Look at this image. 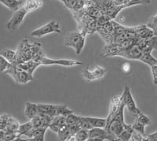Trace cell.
I'll return each mask as SVG.
<instances>
[{
	"instance_id": "obj_12",
	"label": "cell",
	"mask_w": 157,
	"mask_h": 141,
	"mask_svg": "<svg viewBox=\"0 0 157 141\" xmlns=\"http://www.w3.org/2000/svg\"><path fill=\"white\" fill-rule=\"evenodd\" d=\"M114 141L115 139L112 135L108 132L105 128H93L89 130V139L88 141Z\"/></svg>"
},
{
	"instance_id": "obj_34",
	"label": "cell",
	"mask_w": 157,
	"mask_h": 141,
	"mask_svg": "<svg viewBox=\"0 0 157 141\" xmlns=\"http://www.w3.org/2000/svg\"><path fill=\"white\" fill-rule=\"evenodd\" d=\"M58 1L62 2L64 5L65 6V7L68 8L70 11L74 9L77 2H78V0H58Z\"/></svg>"
},
{
	"instance_id": "obj_26",
	"label": "cell",
	"mask_w": 157,
	"mask_h": 141,
	"mask_svg": "<svg viewBox=\"0 0 157 141\" xmlns=\"http://www.w3.org/2000/svg\"><path fill=\"white\" fill-rule=\"evenodd\" d=\"M20 124L18 123V122L16 119H14L13 118H12L11 116H10L9 119H8L7 122L6 124V126L2 130L5 131H12V132H18L19 130Z\"/></svg>"
},
{
	"instance_id": "obj_16",
	"label": "cell",
	"mask_w": 157,
	"mask_h": 141,
	"mask_svg": "<svg viewBox=\"0 0 157 141\" xmlns=\"http://www.w3.org/2000/svg\"><path fill=\"white\" fill-rule=\"evenodd\" d=\"M18 66H19L23 70L29 72V73H30L31 74L33 75V73L36 71V69H37L39 66H41V65L39 64V63H38L37 62L34 61L33 59H31L29 61L20 63V64H18Z\"/></svg>"
},
{
	"instance_id": "obj_30",
	"label": "cell",
	"mask_w": 157,
	"mask_h": 141,
	"mask_svg": "<svg viewBox=\"0 0 157 141\" xmlns=\"http://www.w3.org/2000/svg\"><path fill=\"white\" fill-rule=\"evenodd\" d=\"M33 128H34V126H33V125H32V122H31V120H30V122H27V123L20 125L19 130H18V134H19V137L18 138L21 137L22 135H24V134L26 133V132H29V131L32 130Z\"/></svg>"
},
{
	"instance_id": "obj_29",
	"label": "cell",
	"mask_w": 157,
	"mask_h": 141,
	"mask_svg": "<svg viewBox=\"0 0 157 141\" xmlns=\"http://www.w3.org/2000/svg\"><path fill=\"white\" fill-rule=\"evenodd\" d=\"M89 139V130L79 129L75 134V141H86Z\"/></svg>"
},
{
	"instance_id": "obj_25",
	"label": "cell",
	"mask_w": 157,
	"mask_h": 141,
	"mask_svg": "<svg viewBox=\"0 0 157 141\" xmlns=\"http://www.w3.org/2000/svg\"><path fill=\"white\" fill-rule=\"evenodd\" d=\"M55 107V104L38 103L39 113H47V114H50L54 116H56Z\"/></svg>"
},
{
	"instance_id": "obj_7",
	"label": "cell",
	"mask_w": 157,
	"mask_h": 141,
	"mask_svg": "<svg viewBox=\"0 0 157 141\" xmlns=\"http://www.w3.org/2000/svg\"><path fill=\"white\" fill-rule=\"evenodd\" d=\"M31 47H32V43H29L27 38L22 39L17 49V64L25 62L32 59Z\"/></svg>"
},
{
	"instance_id": "obj_13",
	"label": "cell",
	"mask_w": 157,
	"mask_h": 141,
	"mask_svg": "<svg viewBox=\"0 0 157 141\" xmlns=\"http://www.w3.org/2000/svg\"><path fill=\"white\" fill-rule=\"evenodd\" d=\"M47 128H33L31 131L26 132L22 135L17 140H20V139L23 136L27 138L26 140L32 141H44L45 140V134L47 131Z\"/></svg>"
},
{
	"instance_id": "obj_40",
	"label": "cell",
	"mask_w": 157,
	"mask_h": 141,
	"mask_svg": "<svg viewBox=\"0 0 157 141\" xmlns=\"http://www.w3.org/2000/svg\"><path fill=\"white\" fill-rule=\"evenodd\" d=\"M146 140L148 141H157V131L152 134L147 135Z\"/></svg>"
},
{
	"instance_id": "obj_31",
	"label": "cell",
	"mask_w": 157,
	"mask_h": 141,
	"mask_svg": "<svg viewBox=\"0 0 157 141\" xmlns=\"http://www.w3.org/2000/svg\"><path fill=\"white\" fill-rule=\"evenodd\" d=\"M137 117V118L136 119V122H137L138 123L141 124V125L147 126V125H149L151 124V119H150V118L148 116H147L146 115H145L144 113L141 112Z\"/></svg>"
},
{
	"instance_id": "obj_39",
	"label": "cell",
	"mask_w": 157,
	"mask_h": 141,
	"mask_svg": "<svg viewBox=\"0 0 157 141\" xmlns=\"http://www.w3.org/2000/svg\"><path fill=\"white\" fill-rule=\"evenodd\" d=\"M131 0H113V4L116 6H123L127 8V5L130 3Z\"/></svg>"
},
{
	"instance_id": "obj_32",
	"label": "cell",
	"mask_w": 157,
	"mask_h": 141,
	"mask_svg": "<svg viewBox=\"0 0 157 141\" xmlns=\"http://www.w3.org/2000/svg\"><path fill=\"white\" fill-rule=\"evenodd\" d=\"M10 65L11 63L8 61L7 59L5 58L3 56H0V71H1V73H5L9 69Z\"/></svg>"
},
{
	"instance_id": "obj_3",
	"label": "cell",
	"mask_w": 157,
	"mask_h": 141,
	"mask_svg": "<svg viewBox=\"0 0 157 141\" xmlns=\"http://www.w3.org/2000/svg\"><path fill=\"white\" fill-rule=\"evenodd\" d=\"M86 36L87 35L79 30L68 32L64 37V45L72 47L76 54H80L85 46Z\"/></svg>"
},
{
	"instance_id": "obj_14",
	"label": "cell",
	"mask_w": 157,
	"mask_h": 141,
	"mask_svg": "<svg viewBox=\"0 0 157 141\" xmlns=\"http://www.w3.org/2000/svg\"><path fill=\"white\" fill-rule=\"evenodd\" d=\"M137 33L138 38H141V39H149L155 36L153 29L149 28L147 25L137 26Z\"/></svg>"
},
{
	"instance_id": "obj_33",
	"label": "cell",
	"mask_w": 157,
	"mask_h": 141,
	"mask_svg": "<svg viewBox=\"0 0 157 141\" xmlns=\"http://www.w3.org/2000/svg\"><path fill=\"white\" fill-rule=\"evenodd\" d=\"M79 126H80L81 129H86V130H90V129H93V126L85 118V117H81L80 122H79Z\"/></svg>"
},
{
	"instance_id": "obj_20",
	"label": "cell",
	"mask_w": 157,
	"mask_h": 141,
	"mask_svg": "<svg viewBox=\"0 0 157 141\" xmlns=\"http://www.w3.org/2000/svg\"><path fill=\"white\" fill-rule=\"evenodd\" d=\"M18 137H19L18 132L0 130V140H2V141L17 140V139Z\"/></svg>"
},
{
	"instance_id": "obj_4",
	"label": "cell",
	"mask_w": 157,
	"mask_h": 141,
	"mask_svg": "<svg viewBox=\"0 0 157 141\" xmlns=\"http://www.w3.org/2000/svg\"><path fill=\"white\" fill-rule=\"evenodd\" d=\"M34 61L37 62L41 66H54V65H58V66H66V67H72V66H78L82 65V62L75 60H71V59H52L49 58L47 56H45L43 50L38 53L37 54L32 58Z\"/></svg>"
},
{
	"instance_id": "obj_35",
	"label": "cell",
	"mask_w": 157,
	"mask_h": 141,
	"mask_svg": "<svg viewBox=\"0 0 157 141\" xmlns=\"http://www.w3.org/2000/svg\"><path fill=\"white\" fill-rule=\"evenodd\" d=\"M130 140L144 141V140H146V136H143L142 134H141L140 132L134 130V132L132 133V136H131V139H130Z\"/></svg>"
},
{
	"instance_id": "obj_9",
	"label": "cell",
	"mask_w": 157,
	"mask_h": 141,
	"mask_svg": "<svg viewBox=\"0 0 157 141\" xmlns=\"http://www.w3.org/2000/svg\"><path fill=\"white\" fill-rule=\"evenodd\" d=\"M29 14L28 10L24 7V6H21L17 10L13 13V14L11 16L10 19L6 23V29L7 30H15L21 25L26 15Z\"/></svg>"
},
{
	"instance_id": "obj_27",
	"label": "cell",
	"mask_w": 157,
	"mask_h": 141,
	"mask_svg": "<svg viewBox=\"0 0 157 141\" xmlns=\"http://www.w3.org/2000/svg\"><path fill=\"white\" fill-rule=\"evenodd\" d=\"M81 117L74 115L73 113L66 117V124L68 127H73L79 125Z\"/></svg>"
},
{
	"instance_id": "obj_5",
	"label": "cell",
	"mask_w": 157,
	"mask_h": 141,
	"mask_svg": "<svg viewBox=\"0 0 157 141\" xmlns=\"http://www.w3.org/2000/svg\"><path fill=\"white\" fill-rule=\"evenodd\" d=\"M4 73L9 74L17 84H25L33 80V75L22 70L17 63H11L10 66Z\"/></svg>"
},
{
	"instance_id": "obj_37",
	"label": "cell",
	"mask_w": 157,
	"mask_h": 141,
	"mask_svg": "<svg viewBox=\"0 0 157 141\" xmlns=\"http://www.w3.org/2000/svg\"><path fill=\"white\" fill-rule=\"evenodd\" d=\"M150 2H151L150 0H131L130 3L127 5V7H130V6L136 5H148Z\"/></svg>"
},
{
	"instance_id": "obj_2",
	"label": "cell",
	"mask_w": 157,
	"mask_h": 141,
	"mask_svg": "<svg viewBox=\"0 0 157 141\" xmlns=\"http://www.w3.org/2000/svg\"><path fill=\"white\" fill-rule=\"evenodd\" d=\"M78 25V29L85 34L90 35L97 32V19L87 14L86 10L71 11Z\"/></svg>"
},
{
	"instance_id": "obj_22",
	"label": "cell",
	"mask_w": 157,
	"mask_h": 141,
	"mask_svg": "<svg viewBox=\"0 0 157 141\" xmlns=\"http://www.w3.org/2000/svg\"><path fill=\"white\" fill-rule=\"evenodd\" d=\"M6 7H7L10 10L16 11L21 6V0H0Z\"/></svg>"
},
{
	"instance_id": "obj_10",
	"label": "cell",
	"mask_w": 157,
	"mask_h": 141,
	"mask_svg": "<svg viewBox=\"0 0 157 141\" xmlns=\"http://www.w3.org/2000/svg\"><path fill=\"white\" fill-rule=\"evenodd\" d=\"M143 54L142 49L137 44V42L127 48L120 50L116 54V57H123L132 60H140Z\"/></svg>"
},
{
	"instance_id": "obj_41",
	"label": "cell",
	"mask_w": 157,
	"mask_h": 141,
	"mask_svg": "<svg viewBox=\"0 0 157 141\" xmlns=\"http://www.w3.org/2000/svg\"><path fill=\"white\" fill-rule=\"evenodd\" d=\"M88 1H91V0H88Z\"/></svg>"
},
{
	"instance_id": "obj_18",
	"label": "cell",
	"mask_w": 157,
	"mask_h": 141,
	"mask_svg": "<svg viewBox=\"0 0 157 141\" xmlns=\"http://www.w3.org/2000/svg\"><path fill=\"white\" fill-rule=\"evenodd\" d=\"M93 128H105L107 125V118H94V117H85Z\"/></svg>"
},
{
	"instance_id": "obj_6",
	"label": "cell",
	"mask_w": 157,
	"mask_h": 141,
	"mask_svg": "<svg viewBox=\"0 0 157 141\" xmlns=\"http://www.w3.org/2000/svg\"><path fill=\"white\" fill-rule=\"evenodd\" d=\"M51 33H59V34L61 33V25L58 22L53 21V22H48L43 26L32 31L31 36L32 37L42 38L47 35L51 34Z\"/></svg>"
},
{
	"instance_id": "obj_23",
	"label": "cell",
	"mask_w": 157,
	"mask_h": 141,
	"mask_svg": "<svg viewBox=\"0 0 157 141\" xmlns=\"http://www.w3.org/2000/svg\"><path fill=\"white\" fill-rule=\"evenodd\" d=\"M0 55L3 56L10 63H16L17 60V50H13L11 49L6 48L1 50Z\"/></svg>"
},
{
	"instance_id": "obj_17",
	"label": "cell",
	"mask_w": 157,
	"mask_h": 141,
	"mask_svg": "<svg viewBox=\"0 0 157 141\" xmlns=\"http://www.w3.org/2000/svg\"><path fill=\"white\" fill-rule=\"evenodd\" d=\"M123 9H125V7L123 6H116L113 4L108 8L105 15H106L111 20H114Z\"/></svg>"
},
{
	"instance_id": "obj_15",
	"label": "cell",
	"mask_w": 157,
	"mask_h": 141,
	"mask_svg": "<svg viewBox=\"0 0 157 141\" xmlns=\"http://www.w3.org/2000/svg\"><path fill=\"white\" fill-rule=\"evenodd\" d=\"M39 111L38 108V104L32 103H26L25 104V117L29 119L32 120L37 115H39Z\"/></svg>"
},
{
	"instance_id": "obj_19",
	"label": "cell",
	"mask_w": 157,
	"mask_h": 141,
	"mask_svg": "<svg viewBox=\"0 0 157 141\" xmlns=\"http://www.w3.org/2000/svg\"><path fill=\"white\" fill-rule=\"evenodd\" d=\"M134 132V129L133 128L132 125H127L126 124L125 129L121 132V133L118 136L117 140H122V141H129L131 139V136L132 133Z\"/></svg>"
},
{
	"instance_id": "obj_24",
	"label": "cell",
	"mask_w": 157,
	"mask_h": 141,
	"mask_svg": "<svg viewBox=\"0 0 157 141\" xmlns=\"http://www.w3.org/2000/svg\"><path fill=\"white\" fill-rule=\"evenodd\" d=\"M139 61L148 65L149 66L157 65V59L152 55V52L150 51H143V54Z\"/></svg>"
},
{
	"instance_id": "obj_36",
	"label": "cell",
	"mask_w": 157,
	"mask_h": 141,
	"mask_svg": "<svg viewBox=\"0 0 157 141\" xmlns=\"http://www.w3.org/2000/svg\"><path fill=\"white\" fill-rule=\"evenodd\" d=\"M132 126H133V128H134V130L137 131V132H140L141 134H142L143 136H146V135H145V125H141V124L138 123V122H136L135 121V122L133 124Z\"/></svg>"
},
{
	"instance_id": "obj_11",
	"label": "cell",
	"mask_w": 157,
	"mask_h": 141,
	"mask_svg": "<svg viewBox=\"0 0 157 141\" xmlns=\"http://www.w3.org/2000/svg\"><path fill=\"white\" fill-rule=\"evenodd\" d=\"M106 73V70L100 66H96L93 70H89L88 68H84L82 70V76L84 80L86 81H94L102 78Z\"/></svg>"
},
{
	"instance_id": "obj_21",
	"label": "cell",
	"mask_w": 157,
	"mask_h": 141,
	"mask_svg": "<svg viewBox=\"0 0 157 141\" xmlns=\"http://www.w3.org/2000/svg\"><path fill=\"white\" fill-rule=\"evenodd\" d=\"M24 7L27 10L28 12L30 13L41 7L43 6V1L41 0H26L24 4Z\"/></svg>"
},
{
	"instance_id": "obj_1",
	"label": "cell",
	"mask_w": 157,
	"mask_h": 141,
	"mask_svg": "<svg viewBox=\"0 0 157 141\" xmlns=\"http://www.w3.org/2000/svg\"><path fill=\"white\" fill-rule=\"evenodd\" d=\"M124 108L125 105L122 95H116L111 99L107 125L105 129L114 137L115 140H117L118 136L125 129Z\"/></svg>"
},
{
	"instance_id": "obj_28",
	"label": "cell",
	"mask_w": 157,
	"mask_h": 141,
	"mask_svg": "<svg viewBox=\"0 0 157 141\" xmlns=\"http://www.w3.org/2000/svg\"><path fill=\"white\" fill-rule=\"evenodd\" d=\"M55 113L56 116L57 115H63V116L67 117L68 115H71L73 113V111L69 110L65 105H56L55 107Z\"/></svg>"
},
{
	"instance_id": "obj_38",
	"label": "cell",
	"mask_w": 157,
	"mask_h": 141,
	"mask_svg": "<svg viewBox=\"0 0 157 141\" xmlns=\"http://www.w3.org/2000/svg\"><path fill=\"white\" fill-rule=\"evenodd\" d=\"M150 67H151L152 78H153V83L155 85L157 86V65H154Z\"/></svg>"
},
{
	"instance_id": "obj_8",
	"label": "cell",
	"mask_w": 157,
	"mask_h": 141,
	"mask_svg": "<svg viewBox=\"0 0 157 141\" xmlns=\"http://www.w3.org/2000/svg\"><path fill=\"white\" fill-rule=\"evenodd\" d=\"M122 96H123V100L125 107H127L129 112L134 116H137L139 115L141 111L138 109V107L136 105L135 100L133 97L132 93H131L129 86L124 87V89H123V93H122Z\"/></svg>"
}]
</instances>
